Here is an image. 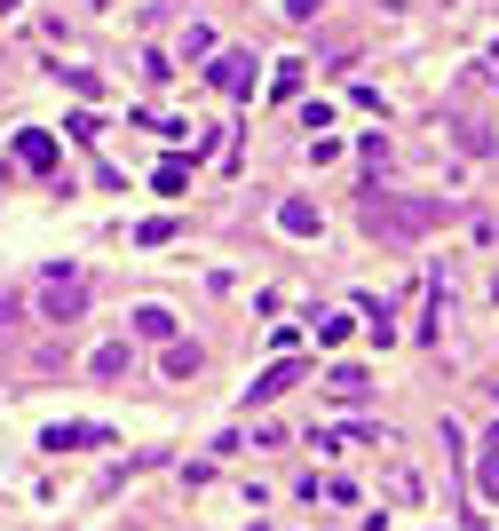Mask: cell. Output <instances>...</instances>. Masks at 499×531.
Listing matches in <instances>:
<instances>
[{"instance_id":"obj_1","label":"cell","mask_w":499,"mask_h":531,"mask_svg":"<svg viewBox=\"0 0 499 531\" xmlns=\"http://www.w3.org/2000/svg\"><path fill=\"white\" fill-rule=\"evenodd\" d=\"M40 444H48V452H103V444H111V428H103V421H56Z\"/></svg>"},{"instance_id":"obj_2","label":"cell","mask_w":499,"mask_h":531,"mask_svg":"<svg viewBox=\"0 0 499 531\" xmlns=\"http://www.w3.org/2000/svg\"><path fill=\"white\" fill-rule=\"evenodd\" d=\"M48 318H56V325L80 318V278H56V286H48Z\"/></svg>"},{"instance_id":"obj_3","label":"cell","mask_w":499,"mask_h":531,"mask_svg":"<svg viewBox=\"0 0 499 531\" xmlns=\"http://www.w3.org/2000/svg\"><path fill=\"white\" fill-rule=\"evenodd\" d=\"M16 159H24V167H56V143L32 127V135H16Z\"/></svg>"},{"instance_id":"obj_4","label":"cell","mask_w":499,"mask_h":531,"mask_svg":"<svg viewBox=\"0 0 499 531\" xmlns=\"http://www.w3.org/2000/svg\"><path fill=\"white\" fill-rule=\"evenodd\" d=\"M278 222H286V230H317V207H309V199H286V214H278Z\"/></svg>"},{"instance_id":"obj_5","label":"cell","mask_w":499,"mask_h":531,"mask_svg":"<svg viewBox=\"0 0 499 531\" xmlns=\"http://www.w3.org/2000/svg\"><path fill=\"white\" fill-rule=\"evenodd\" d=\"M135 333H151V341H167V333H175V318H167V310H143V318H135Z\"/></svg>"}]
</instances>
